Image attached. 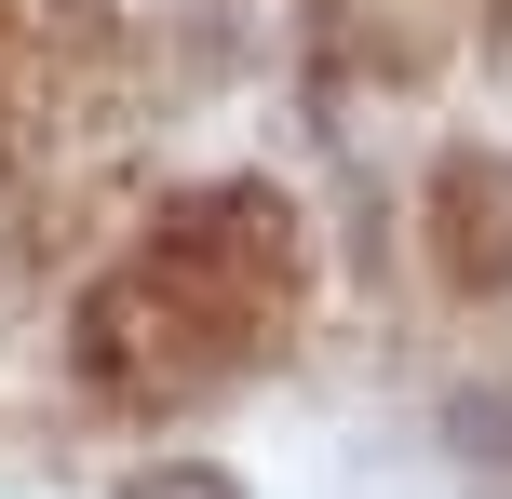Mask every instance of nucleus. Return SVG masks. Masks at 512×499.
Wrapping results in <instances>:
<instances>
[{
  "label": "nucleus",
  "mask_w": 512,
  "mask_h": 499,
  "mask_svg": "<svg viewBox=\"0 0 512 499\" xmlns=\"http://www.w3.org/2000/svg\"><path fill=\"white\" fill-rule=\"evenodd\" d=\"M149 499H230V486H216V473H162Z\"/></svg>",
  "instance_id": "1"
}]
</instances>
